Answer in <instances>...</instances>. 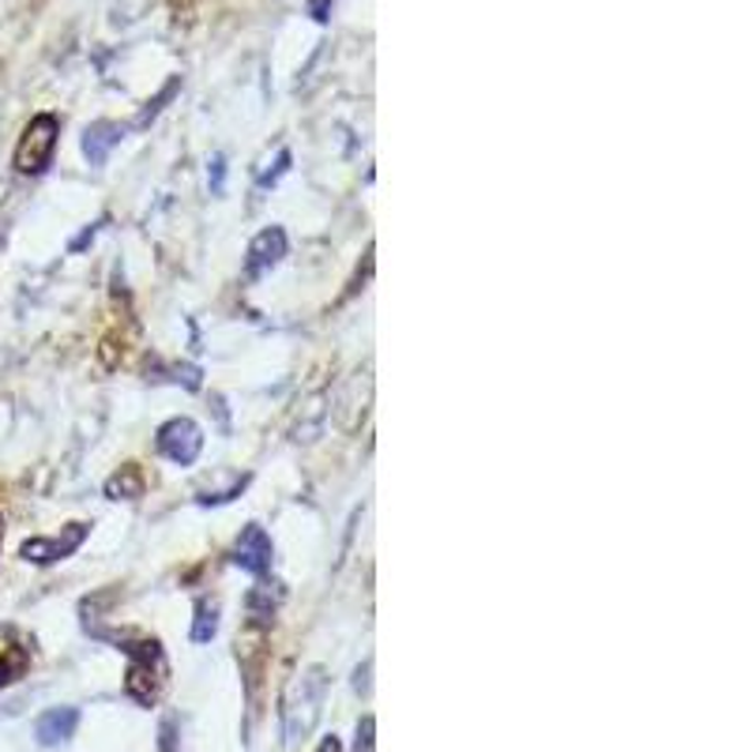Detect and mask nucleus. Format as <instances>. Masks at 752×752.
I'll list each match as a JSON object with an SVG mask.
<instances>
[{"mask_svg":"<svg viewBox=\"0 0 752 752\" xmlns=\"http://www.w3.org/2000/svg\"><path fill=\"white\" fill-rule=\"evenodd\" d=\"M323 700H328V670L323 666H305L301 673H293L287 692H282V738H287V745H298L317 730Z\"/></svg>","mask_w":752,"mask_h":752,"instance_id":"f257e3e1","label":"nucleus"},{"mask_svg":"<svg viewBox=\"0 0 752 752\" xmlns=\"http://www.w3.org/2000/svg\"><path fill=\"white\" fill-rule=\"evenodd\" d=\"M56 136H61V121L53 117V113H38L31 117V125L23 128V136H19L16 144V174L23 177H38L45 166L53 162V151H56Z\"/></svg>","mask_w":752,"mask_h":752,"instance_id":"f03ea898","label":"nucleus"},{"mask_svg":"<svg viewBox=\"0 0 752 752\" xmlns=\"http://www.w3.org/2000/svg\"><path fill=\"white\" fill-rule=\"evenodd\" d=\"M155 444L169 463L193 466L199 460V452H204V430H199L193 418H169L166 425H158Z\"/></svg>","mask_w":752,"mask_h":752,"instance_id":"7ed1b4c3","label":"nucleus"},{"mask_svg":"<svg viewBox=\"0 0 752 752\" xmlns=\"http://www.w3.org/2000/svg\"><path fill=\"white\" fill-rule=\"evenodd\" d=\"M83 538H87V523H69V527L61 530V535L53 538H31L23 542V560H31V565H56V560L72 557L75 549L83 546Z\"/></svg>","mask_w":752,"mask_h":752,"instance_id":"20e7f679","label":"nucleus"},{"mask_svg":"<svg viewBox=\"0 0 752 752\" xmlns=\"http://www.w3.org/2000/svg\"><path fill=\"white\" fill-rule=\"evenodd\" d=\"M271 560H275V546H271L268 530H264L260 523H249L234 542V565L245 568L249 576H268Z\"/></svg>","mask_w":752,"mask_h":752,"instance_id":"39448f33","label":"nucleus"},{"mask_svg":"<svg viewBox=\"0 0 752 752\" xmlns=\"http://www.w3.org/2000/svg\"><path fill=\"white\" fill-rule=\"evenodd\" d=\"M287 249H290V241H287V230H282V226H268V230H260L249 241L245 275H249V279H260V275H268L271 268H279Z\"/></svg>","mask_w":752,"mask_h":752,"instance_id":"423d86ee","label":"nucleus"},{"mask_svg":"<svg viewBox=\"0 0 752 752\" xmlns=\"http://www.w3.org/2000/svg\"><path fill=\"white\" fill-rule=\"evenodd\" d=\"M75 727H80V711L53 708L34 722V738L42 741V745H64V741L75 738Z\"/></svg>","mask_w":752,"mask_h":752,"instance_id":"0eeeda50","label":"nucleus"},{"mask_svg":"<svg viewBox=\"0 0 752 752\" xmlns=\"http://www.w3.org/2000/svg\"><path fill=\"white\" fill-rule=\"evenodd\" d=\"M125 140V128L117 121H94V125L83 132V155H87L91 166H106L110 151Z\"/></svg>","mask_w":752,"mask_h":752,"instance_id":"6e6552de","label":"nucleus"},{"mask_svg":"<svg viewBox=\"0 0 752 752\" xmlns=\"http://www.w3.org/2000/svg\"><path fill=\"white\" fill-rule=\"evenodd\" d=\"M144 471H140L136 463H125L117 474H110L106 478V497L110 501H140L144 497Z\"/></svg>","mask_w":752,"mask_h":752,"instance_id":"1a4fd4ad","label":"nucleus"},{"mask_svg":"<svg viewBox=\"0 0 752 752\" xmlns=\"http://www.w3.org/2000/svg\"><path fill=\"white\" fill-rule=\"evenodd\" d=\"M218 632V606L212 598H196V621H193V643H212Z\"/></svg>","mask_w":752,"mask_h":752,"instance_id":"9d476101","label":"nucleus"},{"mask_svg":"<svg viewBox=\"0 0 752 752\" xmlns=\"http://www.w3.org/2000/svg\"><path fill=\"white\" fill-rule=\"evenodd\" d=\"M151 4H155V0H110V23L121 27V31L136 27L140 19L151 12Z\"/></svg>","mask_w":752,"mask_h":752,"instance_id":"9b49d317","label":"nucleus"},{"mask_svg":"<svg viewBox=\"0 0 752 752\" xmlns=\"http://www.w3.org/2000/svg\"><path fill=\"white\" fill-rule=\"evenodd\" d=\"M373 730H377L373 715H365V719L358 722V741H354L358 752H373Z\"/></svg>","mask_w":752,"mask_h":752,"instance_id":"f8f14e48","label":"nucleus"},{"mask_svg":"<svg viewBox=\"0 0 752 752\" xmlns=\"http://www.w3.org/2000/svg\"><path fill=\"white\" fill-rule=\"evenodd\" d=\"M174 91H177V80H174V83H169V87H166V91H162V94H158V99H155V102H147V110H144V113H140V117H136V125H147V121H151V117H158L162 102H166V99H174Z\"/></svg>","mask_w":752,"mask_h":752,"instance_id":"ddd939ff","label":"nucleus"},{"mask_svg":"<svg viewBox=\"0 0 752 752\" xmlns=\"http://www.w3.org/2000/svg\"><path fill=\"white\" fill-rule=\"evenodd\" d=\"M19 670H23V659H19V655H4V659H0V689H4L8 681H16Z\"/></svg>","mask_w":752,"mask_h":752,"instance_id":"4468645a","label":"nucleus"},{"mask_svg":"<svg viewBox=\"0 0 752 752\" xmlns=\"http://www.w3.org/2000/svg\"><path fill=\"white\" fill-rule=\"evenodd\" d=\"M223 177H226V158L215 155V162H212V188L215 193H223Z\"/></svg>","mask_w":752,"mask_h":752,"instance_id":"2eb2a0df","label":"nucleus"},{"mask_svg":"<svg viewBox=\"0 0 752 752\" xmlns=\"http://www.w3.org/2000/svg\"><path fill=\"white\" fill-rule=\"evenodd\" d=\"M331 4H336V0H309V12H312V19H317V23H323V19L331 16Z\"/></svg>","mask_w":752,"mask_h":752,"instance_id":"dca6fc26","label":"nucleus"},{"mask_svg":"<svg viewBox=\"0 0 752 752\" xmlns=\"http://www.w3.org/2000/svg\"><path fill=\"white\" fill-rule=\"evenodd\" d=\"M317 752H342V745H339V738H336V734H331V738H323Z\"/></svg>","mask_w":752,"mask_h":752,"instance_id":"f3484780","label":"nucleus"},{"mask_svg":"<svg viewBox=\"0 0 752 752\" xmlns=\"http://www.w3.org/2000/svg\"><path fill=\"white\" fill-rule=\"evenodd\" d=\"M0 535H4V527H0Z\"/></svg>","mask_w":752,"mask_h":752,"instance_id":"a211bd4d","label":"nucleus"}]
</instances>
